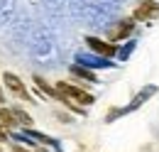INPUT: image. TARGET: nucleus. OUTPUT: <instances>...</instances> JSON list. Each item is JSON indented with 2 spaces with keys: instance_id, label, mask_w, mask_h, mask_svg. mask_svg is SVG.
Segmentation results:
<instances>
[{
  "instance_id": "obj_6",
  "label": "nucleus",
  "mask_w": 159,
  "mask_h": 152,
  "mask_svg": "<svg viewBox=\"0 0 159 152\" xmlns=\"http://www.w3.org/2000/svg\"><path fill=\"white\" fill-rule=\"evenodd\" d=\"M159 15V5L157 2H152V0H147V2H142L137 10H135V20H154Z\"/></svg>"
},
{
  "instance_id": "obj_9",
  "label": "nucleus",
  "mask_w": 159,
  "mask_h": 152,
  "mask_svg": "<svg viewBox=\"0 0 159 152\" xmlns=\"http://www.w3.org/2000/svg\"><path fill=\"white\" fill-rule=\"evenodd\" d=\"M154 93H157V86H147V88H142V91L135 96V101H132V103H130V106H127V108H125L122 113H127V111H135V108H139V106H142V103H144V101H147L149 96H154Z\"/></svg>"
},
{
  "instance_id": "obj_8",
  "label": "nucleus",
  "mask_w": 159,
  "mask_h": 152,
  "mask_svg": "<svg viewBox=\"0 0 159 152\" xmlns=\"http://www.w3.org/2000/svg\"><path fill=\"white\" fill-rule=\"evenodd\" d=\"M15 10H17L15 0H0V27L7 25L10 20L15 17Z\"/></svg>"
},
{
  "instance_id": "obj_10",
  "label": "nucleus",
  "mask_w": 159,
  "mask_h": 152,
  "mask_svg": "<svg viewBox=\"0 0 159 152\" xmlns=\"http://www.w3.org/2000/svg\"><path fill=\"white\" fill-rule=\"evenodd\" d=\"M71 74L79 76V78H83V81H93V83L98 81V78H96V74H93L91 69H86V66H79V64H74V66H71Z\"/></svg>"
},
{
  "instance_id": "obj_14",
  "label": "nucleus",
  "mask_w": 159,
  "mask_h": 152,
  "mask_svg": "<svg viewBox=\"0 0 159 152\" xmlns=\"http://www.w3.org/2000/svg\"><path fill=\"white\" fill-rule=\"evenodd\" d=\"M132 49H135V42H130L127 47H122V49L118 52V57H120V59H127V57H130V52H132Z\"/></svg>"
},
{
  "instance_id": "obj_16",
  "label": "nucleus",
  "mask_w": 159,
  "mask_h": 152,
  "mask_svg": "<svg viewBox=\"0 0 159 152\" xmlns=\"http://www.w3.org/2000/svg\"><path fill=\"white\" fill-rule=\"evenodd\" d=\"M0 98H2V96H0Z\"/></svg>"
},
{
  "instance_id": "obj_7",
  "label": "nucleus",
  "mask_w": 159,
  "mask_h": 152,
  "mask_svg": "<svg viewBox=\"0 0 159 152\" xmlns=\"http://www.w3.org/2000/svg\"><path fill=\"white\" fill-rule=\"evenodd\" d=\"M86 42H88V47H91V49H96V52L103 54V57L115 54V47H113V44H108V42H103V39H98V37H86Z\"/></svg>"
},
{
  "instance_id": "obj_12",
  "label": "nucleus",
  "mask_w": 159,
  "mask_h": 152,
  "mask_svg": "<svg viewBox=\"0 0 159 152\" xmlns=\"http://www.w3.org/2000/svg\"><path fill=\"white\" fill-rule=\"evenodd\" d=\"M34 81H37V86H39L42 91H44V93H49V96H54V98H57V91H54V88H49V86H47V83H44V78H42V76H34Z\"/></svg>"
},
{
  "instance_id": "obj_1",
  "label": "nucleus",
  "mask_w": 159,
  "mask_h": 152,
  "mask_svg": "<svg viewBox=\"0 0 159 152\" xmlns=\"http://www.w3.org/2000/svg\"><path fill=\"white\" fill-rule=\"evenodd\" d=\"M30 54L37 59L39 64H49L54 66L59 59V47L52 37V32L47 27H34L30 35Z\"/></svg>"
},
{
  "instance_id": "obj_15",
  "label": "nucleus",
  "mask_w": 159,
  "mask_h": 152,
  "mask_svg": "<svg viewBox=\"0 0 159 152\" xmlns=\"http://www.w3.org/2000/svg\"><path fill=\"white\" fill-rule=\"evenodd\" d=\"M12 152H27V150H22V147H12Z\"/></svg>"
},
{
  "instance_id": "obj_11",
  "label": "nucleus",
  "mask_w": 159,
  "mask_h": 152,
  "mask_svg": "<svg viewBox=\"0 0 159 152\" xmlns=\"http://www.w3.org/2000/svg\"><path fill=\"white\" fill-rule=\"evenodd\" d=\"M12 115L17 118V123H22V125H32V118L25 113V111H20V108H15V111H12Z\"/></svg>"
},
{
  "instance_id": "obj_3",
  "label": "nucleus",
  "mask_w": 159,
  "mask_h": 152,
  "mask_svg": "<svg viewBox=\"0 0 159 152\" xmlns=\"http://www.w3.org/2000/svg\"><path fill=\"white\" fill-rule=\"evenodd\" d=\"M76 64L86 66V69H110L113 61H108L105 57H96V54H88V52H79L76 54Z\"/></svg>"
},
{
  "instance_id": "obj_2",
  "label": "nucleus",
  "mask_w": 159,
  "mask_h": 152,
  "mask_svg": "<svg viewBox=\"0 0 159 152\" xmlns=\"http://www.w3.org/2000/svg\"><path fill=\"white\" fill-rule=\"evenodd\" d=\"M57 91L64 96L66 103H69V101H74V103H79V106H91V103H93V96L91 93H86L83 88H76V86H69V83H64V81L57 83Z\"/></svg>"
},
{
  "instance_id": "obj_5",
  "label": "nucleus",
  "mask_w": 159,
  "mask_h": 152,
  "mask_svg": "<svg viewBox=\"0 0 159 152\" xmlns=\"http://www.w3.org/2000/svg\"><path fill=\"white\" fill-rule=\"evenodd\" d=\"M132 30H135V22H132V20H120L113 30H108V39H110V42H120V39L127 37Z\"/></svg>"
},
{
  "instance_id": "obj_4",
  "label": "nucleus",
  "mask_w": 159,
  "mask_h": 152,
  "mask_svg": "<svg viewBox=\"0 0 159 152\" xmlns=\"http://www.w3.org/2000/svg\"><path fill=\"white\" fill-rule=\"evenodd\" d=\"M2 81H5V86L12 91V93L17 96V98H22V101H30V93H27V88H25V83H22L20 78L15 74H10V71H5L2 74Z\"/></svg>"
},
{
  "instance_id": "obj_13",
  "label": "nucleus",
  "mask_w": 159,
  "mask_h": 152,
  "mask_svg": "<svg viewBox=\"0 0 159 152\" xmlns=\"http://www.w3.org/2000/svg\"><path fill=\"white\" fill-rule=\"evenodd\" d=\"M25 137H34L37 142H54L52 137H47V135H42V133H34V130H27V133H25Z\"/></svg>"
}]
</instances>
